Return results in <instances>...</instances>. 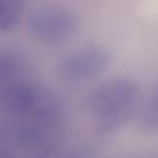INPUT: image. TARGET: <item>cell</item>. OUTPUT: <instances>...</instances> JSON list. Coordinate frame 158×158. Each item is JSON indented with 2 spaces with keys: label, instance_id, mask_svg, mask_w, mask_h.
Segmentation results:
<instances>
[{
  "label": "cell",
  "instance_id": "6da1fadb",
  "mask_svg": "<svg viewBox=\"0 0 158 158\" xmlns=\"http://www.w3.org/2000/svg\"><path fill=\"white\" fill-rule=\"evenodd\" d=\"M139 91L138 83L127 77L112 78L94 88L86 105L95 132L110 136L120 131L135 115Z\"/></svg>",
  "mask_w": 158,
  "mask_h": 158
},
{
  "label": "cell",
  "instance_id": "7a4b0ae2",
  "mask_svg": "<svg viewBox=\"0 0 158 158\" xmlns=\"http://www.w3.org/2000/svg\"><path fill=\"white\" fill-rule=\"evenodd\" d=\"M80 27L78 14L63 5H43L27 20L30 36L42 44H62L70 41Z\"/></svg>",
  "mask_w": 158,
  "mask_h": 158
},
{
  "label": "cell",
  "instance_id": "3957f363",
  "mask_svg": "<svg viewBox=\"0 0 158 158\" xmlns=\"http://www.w3.org/2000/svg\"><path fill=\"white\" fill-rule=\"evenodd\" d=\"M110 64L111 54L106 48L86 46L62 58L57 65V74L67 83H84L101 75Z\"/></svg>",
  "mask_w": 158,
  "mask_h": 158
},
{
  "label": "cell",
  "instance_id": "277c9868",
  "mask_svg": "<svg viewBox=\"0 0 158 158\" xmlns=\"http://www.w3.org/2000/svg\"><path fill=\"white\" fill-rule=\"evenodd\" d=\"M65 116V102L62 96L51 88L37 85V91L32 109L28 114L31 121L56 130Z\"/></svg>",
  "mask_w": 158,
  "mask_h": 158
},
{
  "label": "cell",
  "instance_id": "5b68a950",
  "mask_svg": "<svg viewBox=\"0 0 158 158\" xmlns=\"http://www.w3.org/2000/svg\"><path fill=\"white\" fill-rule=\"evenodd\" d=\"M37 85L22 81H14L7 84L0 90V110L4 115L11 117L28 116L35 96Z\"/></svg>",
  "mask_w": 158,
  "mask_h": 158
},
{
  "label": "cell",
  "instance_id": "8992f818",
  "mask_svg": "<svg viewBox=\"0 0 158 158\" xmlns=\"http://www.w3.org/2000/svg\"><path fill=\"white\" fill-rule=\"evenodd\" d=\"M23 69L25 59L19 53L10 49H0V88L17 81Z\"/></svg>",
  "mask_w": 158,
  "mask_h": 158
},
{
  "label": "cell",
  "instance_id": "52a82bcc",
  "mask_svg": "<svg viewBox=\"0 0 158 158\" xmlns=\"http://www.w3.org/2000/svg\"><path fill=\"white\" fill-rule=\"evenodd\" d=\"M138 125L144 132L158 130V83L144 100L138 112Z\"/></svg>",
  "mask_w": 158,
  "mask_h": 158
},
{
  "label": "cell",
  "instance_id": "ba28073f",
  "mask_svg": "<svg viewBox=\"0 0 158 158\" xmlns=\"http://www.w3.org/2000/svg\"><path fill=\"white\" fill-rule=\"evenodd\" d=\"M23 12L22 0H0V32H9L20 23Z\"/></svg>",
  "mask_w": 158,
  "mask_h": 158
},
{
  "label": "cell",
  "instance_id": "9c48e42d",
  "mask_svg": "<svg viewBox=\"0 0 158 158\" xmlns=\"http://www.w3.org/2000/svg\"><path fill=\"white\" fill-rule=\"evenodd\" d=\"M0 158H17L12 152L10 151H5L0 147Z\"/></svg>",
  "mask_w": 158,
  "mask_h": 158
},
{
  "label": "cell",
  "instance_id": "30bf717a",
  "mask_svg": "<svg viewBox=\"0 0 158 158\" xmlns=\"http://www.w3.org/2000/svg\"><path fill=\"white\" fill-rule=\"evenodd\" d=\"M1 141H2V133H1V131H0V146H1Z\"/></svg>",
  "mask_w": 158,
  "mask_h": 158
},
{
  "label": "cell",
  "instance_id": "8fae6325",
  "mask_svg": "<svg viewBox=\"0 0 158 158\" xmlns=\"http://www.w3.org/2000/svg\"><path fill=\"white\" fill-rule=\"evenodd\" d=\"M0 90H1V88H0Z\"/></svg>",
  "mask_w": 158,
  "mask_h": 158
}]
</instances>
